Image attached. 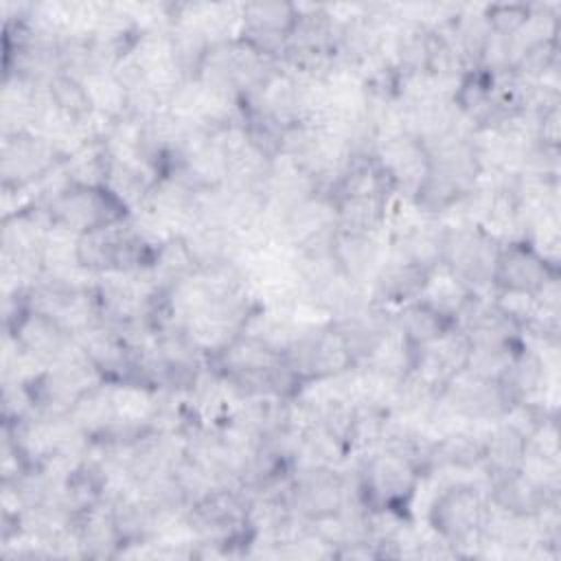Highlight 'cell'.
I'll return each mask as SVG.
<instances>
[{
	"label": "cell",
	"instance_id": "6da1fadb",
	"mask_svg": "<svg viewBox=\"0 0 561 561\" xmlns=\"http://www.w3.org/2000/svg\"><path fill=\"white\" fill-rule=\"evenodd\" d=\"M55 226L75 234H85L131 215V210L107 188L88 184H68L46 208Z\"/></svg>",
	"mask_w": 561,
	"mask_h": 561
},
{
	"label": "cell",
	"instance_id": "7a4b0ae2",
	"mask_svg": "<svg viewBox=\"0 0 561 561\" xmlns=\"http://www.w3.org/2000/svg\"><path fill=\"white\" fill-rule=\"evenodd\" d=\"M500 241L480 226H443V259L473 294L493 287Z\"/></svg>",
	"mask_w": 561,
	"mask_h": 561
},
{
	"label": "cell",
	"instance_id": "3957f363",
	"mask_svg": "<svg viewBox=\"0 0 561 561\" xmlns=\"http://www.w3.org/2000/svg\"><path fill=\"white\" fill-rule=\"evenodd\" d=\"M557 276V267L550 265L528 241L522 239L500 245L493 270L495 291L535 296L548 280Z\"/></svg>",
	"mask_w": 561,
	"mask_h": 561
},
{
	"label": "cell",
	"instance_id": "277c9868",
	"mask_svg": "<svg viewBox=\"0 0 561 561\" xmlns=\"http://www.w3.org/2000/svg\"><path fill=\"white\" fill-rule=\"evenodd\" d=\"M298 20L296 4L289 2H248L241 4L239 37L263 55L280 59L294 24Z\"/></svg>",
	"mask_w": 561,
	"mask_h": 561
},
{
	"label": "cell",
	"instance_id": "5b68a950",
	"mask_svg": "<svg viewBox=\"0 0 561 561\" xmlns=\"http://www.w3.org/2000/svg\"><path fill=\"white\" fill-rule=\"evenodd\" d=\"M392 322L397 327V331L412 344V346H423L430 344L432 340L440 337L447 329L454 327V322L449 318H445L443 313H438L436 309H432L427 302H423L421 298L401 305L394 313H392Z\"/></svg>",
	"mask_w": 561,
	"mask_h": 561
}]
</instances>
